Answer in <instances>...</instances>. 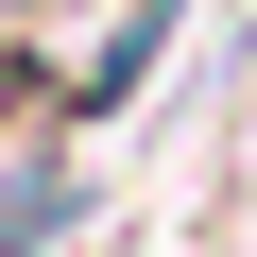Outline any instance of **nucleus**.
Returning a JSON list of instances; mask_svg holds the SVG:
<instances>
[]
</instances>
